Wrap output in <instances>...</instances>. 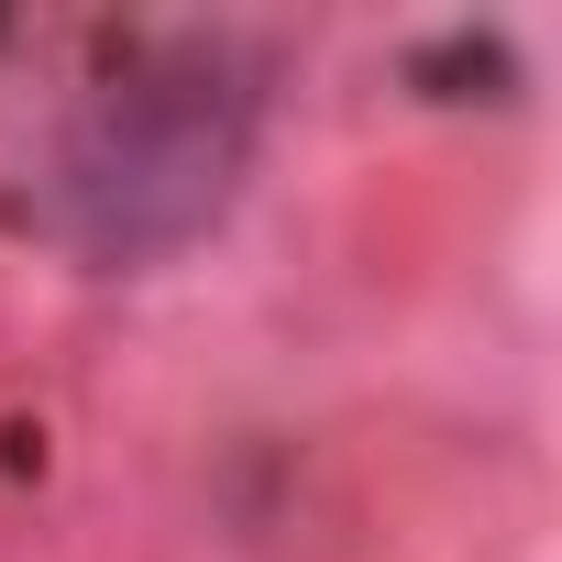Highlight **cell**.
<instances>
[{
  "label": "cell",
  "instance_id": "cell-1",
  "mask_svg": "<svg viewBox=\"0 0 562 562\" xmlns=\"http://www.w3.org/2000/svg\"><path fill=\"white\" fill-rule=\"evenodd\" d=\"M254 133H265L254 56H232L221 34H177L122 56L56 111V133L23 166L34 177L23 210L78 265H166L232 210Z\"/></svg>",
  "mask_w": 562,
  "mask_h": 562
}]
</instances>
